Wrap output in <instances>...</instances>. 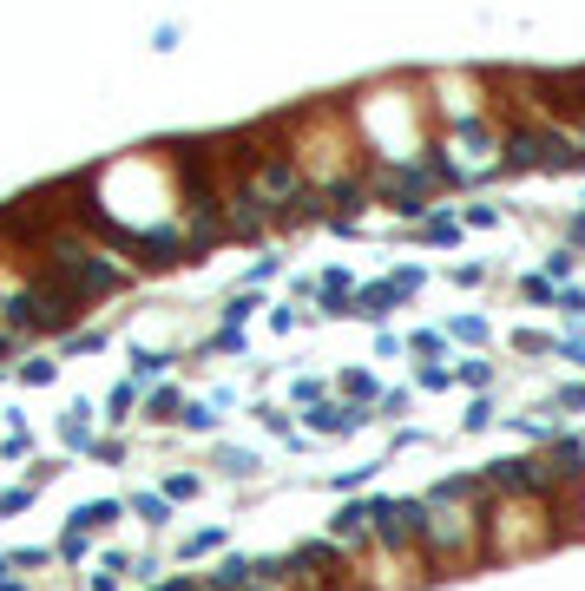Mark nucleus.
Here are the masks:
<instances>
[{"label": "nucleus", "instance_id": "obj_1", "mask_svg": "<svg viewBox=\"0 0 585 591\" xmlns=\"http://www.w3.org/2000/svg\"><path fill=\"white\" fill-rule=\"evenodd\" d=\"M342 112L355 125V145L369 158V172L375 164H414V158L434 152V105H428V86L414 73L362 86L355 99H342Z\"/></svg>", "mask_w": 585, "mask_h": 591}, {"label": "nucleus", "instance_id": "obj_2", "mask_svg": "<svg viewBox=\"0 0 585 591\" xmlns=\"http://www.w3.org/2000/svg\"><path fill=\"white\" fill-rule=\"evenodd\" d=\"M421 499V558L434 578H454L487 566V487L481 473H448Z\"/></svg>", "mask_w": 585, "mask_h": 591}, {"label": "nucleus", "instance_id": "obj_3", "mask_svg": "<svg viewBox=\"0 0 585 591\" xmlns=\"http://www.w3.org/2000/svg\"><path fill=\"white\" fill-rule=\"evenodd\" d=\"M276 138H283L290 164L302 172V184H310L322 204L362 191V178H369V158H362L355 125H349L342 105H302V112H290V119L276 125Z\"/></svg>", "mask_w": 585, "mask_h": 591}, {"label": "nucleus", "instance_id": "obj_4", "mask_svg": "<svg viewBox=\"0 0 585 591\" xmlns=\"http://www.w3.org/2000/svg\"><path fill=\"white\" fill-rule=\"evenodd\" d=\"M572 539V513L546 493H487V566H520Z\"/></svg>", "mask_w": 585, "mask_h": 591}, {"label": "nucleus", "instance_id": "obj_5", "mask_svg": "<svg viewBox=\"0 0 585 591\" xmlns=\"http://www.w3.org/2000/svg\"><path fill=\"white\" fill-rule=\"evenodd\" d=\"M204 473H217V480H237V487H250L263 473V454L257 447H237V440H211V467Z\"/></svg>", "mask_w": 585, "mask_h": 591}, {"label": "nucleus", "instance_id": "obj_6", "mask_svg": "<svg viewBox=\"0 0 585 591\" xmlns=\"http://www.w3.org/2000/svg\"><path fill=\"white\" fill-rule=\"evenodd\" d=\"M448 375H454V388H493L500 381V361L493 355H461V361H448Z\"/></svg>", "mask_w": 585, "mask_h": 591}, {"label": "nucleus", "instance_id": "obj_7", "mask_svg": "<svg viewBox=\"0 0 585 591\" xmlns=\"http://www.w3.org/2000/svg\"><path fill=\"white\" fill-rule=\"evenodd\" d=\"M204 480H211V473H198V467H178V473H164V480H158V493L172 499V506H184V499H198V493H204Z\"/></svg>", "mask_w": 585, "mask_h": 591}, {"label": "nucleus", "instance_id": "obj_8", "mask_svg": "<svg viewBox=\"0 0 585 591\" xmlns=\"http://www.w3.org/2000/svg\"><path fill=\"white\" fill-rule=\"evenodd\" d=\"M441 335H448V342H473V349H487V342H493V322H487V316H454Z\"/></svg>", "mask_w": 585, "mask_h": 591}, {"label": "nucleus", "instance_id": "obj_9", "mask_svg": "<svg viewBox=\"0 0 585 591\" xmlns=\"http://www.w3.org/2000/svg\"><path fill=\"white\" fill-rule=\"evenodd\" d=\"M14 375H20V388H46L53 375H60V355H26Z\"/></svg>", "mask_w": 585, "mask_h": 591}, {"label": "nucleus", "instance_id": "obj_10", "mask_svg": "<svg viewBox=\"0 0 585 591\" xmlns=\"http://www.w3.org/2000/svg\"><path fill=\"white\" fill-rule=\"evenodd\" d=\"M224 539H231L224 526H198V532H191V539L178 546V558H204V552H224Z\"/></svg>", "mask_w": 585, "mask_h": 591}, {"label": "nucleus", "instance_id": "obj_11", "mask_svg": "<svg viewBox=\"0 0 585 591\" xmlns=\"http://www.w3.org/2000/svg\"><path fill=\"white\" fill-rule=\"evenodd\" d=\"M125 513L152 519V526H164V519H172V499H164V493H132V499H125Z\"/></svg>", "mask_w": 585, "mask_h": 591}, {"label": "nucleus", "instance_id": "obj_12", "mask_svg": "<svg viewBox=\"0 0 585 591\" xmlns=\"http://www.w3.org/2000/svg\"><path fill=\"white\" fill-rule=\"evenodd\" d=\"M513 355H560V335H533V329H520V335H513Z\"/></svg>", "mask_w": 585, "mask_h": 591}, {"label": "nucleus", "instance_id": "obj_13", "mask_svg": "<svg viewBox=\"0 0 585 591\" xmlns=\"http://www.w3.org/2000/svg\"><path fill=\"white\" fill-rule=\"evenodd\" d=\"M454 283H461V290H487L493 270H487V263H454Z\"/></svg>", "mask_w": 585, "mask_h": 591}, {"label": "nucleus", "instance_id": "obj_14", "mask_svg": "<svg viewBox=\"0 0 585 591\" xmlns=\"http://www.w3.org/2000/svg\"><path fill=\"white\" fill-rule=\"evenodd\" d=\"M566 513H572V539H585V487L572 493V506H566Z\"/></svg>", "mask_w": 585, "mask_h": 591}]
</instances>
